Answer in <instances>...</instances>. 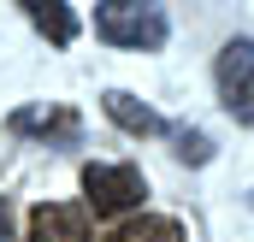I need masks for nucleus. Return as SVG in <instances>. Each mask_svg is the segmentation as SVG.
<instances>
[{
    "instance_id": "obj_4",
    "label": "nucleus",
    "mask_w": 254,
    "mask_h": 242,
    "mask_svg": "<svg viewBox=\"0 0 254 242\" xmlns=\"http://www.w3.org/2000/svg\"><path fill=\"white\" fill-rule=\"evenodd\" d=\"M30 242H89V213L65 201H42L30 213Z\"/></svg>"
},
{
    "instance_id": "obj_7",
    "label": "nucleus",
    "mask_w": 254,
    "mask_h": 242,
    "mask_svg": "<svg viewBox=\"0 0 254 242\" xmlns=\"http://www.w3.org/2000/svg\"><path fill=\"white\" fill-rule=\"evenodd\" d=\"M113 242H184V225L178 219H130Z\"/></svg>"
},
{
    "instance_id": "obj_3",
    "label": "nucleus",
    "mask_w": 254,
    "mask_h": 242,
    "mask_svg": "<svg viewBox=\"0 0 254 242\" xmlns=\"http://www.w3.org/2000/svg\"><path fill=\"white\" fill-rule=\"evenodd\" d=\"M219 95H225L231 119L254 130V42H243V36L225 42V54H219Z\"/></svg>"
},
{
    "instance_id": "obj_6",
    "label": "nucleus",
    "mask_w": 254,
    "mask_h": 242,
    "mask_svg": "<svg viewBox=\"0 0 254 242\" xmlns=\"http://www.w3.org/2000/svg\"><path fill=\"white\" fill-rule=\"evenodd\" d=\"M24 12H30V24H36L54 48H65V42L77 36V12H71V6H24Z\"/></svg>"
},
{
    "instance_id": "obj_5",
    "label": "nucleus",
    "mask_w": 254,
    "mask_h": 242,
    "mask_svg": "<svg viewBox=\"0 0 254 242\" xmlns=\"http://www.w3.org/2000/svg\"><path fill=\"white\" fill-rule=\"evenodd\" d=\"M101 107H107V119L119 124V130H130V136H160V130H166V119H160L154 107H142L136 95H125V89H113Z\"/></svg>"
},
{
    "instance_id": "obj_8",
    "label": "nucleus",
    "mask_w": 254,
    "mask_h": 242,
    "mask_svg": "<svg viewBox=\"0 0 254 242\" xmlns=\"http://www.w3.org/2000/svg\"><path fill=\"white\" fill-rule=\"evenodd\" d=\"M12 130H42V136H77V113H65V107H54V113H18V119H12Z\"/></svg>"
},
{
    "instance_id": "obj_1",
    "label": "nucleus",
    "mask_w": 254,
    "mask_h": 242,
    "mask_svg": "<svg viewBox=\"0 0 254 242\" xmlns=\"http://www.w3.org/2000/svg\"><path fill=\"white\" fill-rule=\"evenodd\" d=\"M95 30H101L113 48H160L172 24H166V12H160V6L107 0V6H95Z\"/></svg>"
},
{
    "instance_id": "obj_9",
    "label": "nucleus",
    "mask_w": 254,
    "mask_h": 242,
    "mask_svg": "<svg viewBox=\"0 0 254 242\" xmlns=\"http://www.w3.org/2000/svg\"><path fill=\"white\" fill-rule=\"evenodd\" d=\"M178 160H190V166H207V160H213V142H207L201 130H178Z\"/></svg>"
},
{
    "instance_id": "obj_10",
    "label": "nucleus",
    "mask_w": 254,
    "mask_h": 242,
    "mask_svg": "<svg viewBox=\"0 0 254 242\" xmlns=\"http://www.w3.org/2000/svg\"><path fill=\"white\" fill-rule=\"evenodd\" d=\"M0 242H6V207H0Z\"/></svg>"
},
{
    "instance_id": "obj_2",
    "label": "nucleus",
    "mask_w": 254,
    "mask_h": 242,
    "mask_svg": "<svg viewBox=\"0 0 254 242\" xmlns=\"http://www.w3.org/2000/svg\"><path fill=\"white\" fill-rule=\"evenodd\" d=\"M83 189H89L95 219H119V213H130V207H142L148 178H142L136 166H83Z\"/></svg>"
}]
</instances>
